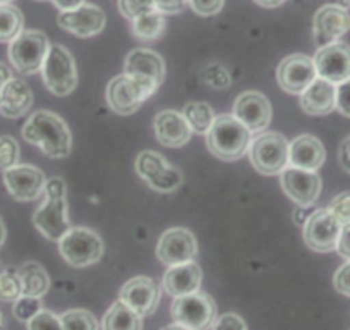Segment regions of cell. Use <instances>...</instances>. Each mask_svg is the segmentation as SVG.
I'll use <instances>...</instances> for the list:
<instances>
[{"instance_id":"6da1fadb","label":"cell","mask_w":350,"mask_h":330,"mask_svg":"<svg viewBox=\"0 0 350 330\" xmlns=\"http://www.w3.org/2000/svg\"><path fill=\"white\" fill-rule=\"evenodd\" d=\"M23 138L49 158H66L72 150V136L66 120L50 110H36L23 126Z\"/></svg>"},{"instance_id":"7a4b0ae2","label":"cell","mask_w":350,"mask_h":330,"mask_svg":"<svg viewBox=\"0 0 350 330\" xmlns=\"http://www.w3.org/2000/svg\"><path fill=\"white\" fill-rule=\"evenodd\" d=\"M33 224L50 241H59L72 227L67 215V186L62 177L46 179L43 203L33 214Z\"/></svg>"},{"instance_id":"3957f363","label":"cell","mask_w":350,"mask_h":330,"mask_svg":"<svg viewBox=\"0 0 350 330\" xmlns=\"http://www.w3.org/2000/svg\"><path fill=\"white\" fill-rule=\"evenodd\" d=\"M251 131L234 116L221 114L215 117L206 133V147L211 153L221 160H239L244 157L251 144Z\"/></svg>"},{"instance_id":"277c9868","label":"cell","mask_w":350,"mask_h":330,"mask_svg":"<svg viewBox=\"0 0 350 330\" xmlns=\"http://www.w3.org/2000/svg\"><path fill=\"white\" fill-rule=\"evenodd\" d=\"M103 241L98 232L88 227H70L59 239V251L67 265L74 268L98 264L103 257Z\"/></svg>"},{"instance_id":"5b68a950","label":"cell","mask_w":350,"mask_h":330,"mask_svg":"<svg viewBox=\"0 0 350 330\" xmlns=\"http://www.w3.org/2000/svg\"><path fill=\"white\" fill-rule=\"evenodd\" d=\"M43 83L55 97H67L77 86V69L72 53L60 43H52L42 66Z\"/></svg>"},{"instance_id":"8992f818","label":"cell","mask_w":350,"mask_h":330,"mask_svg":"<svg viewBox=\"0 0 350 330\" xmlns=\"http://www.w3.org/2000/svg\"><path fill=\"white\" fill-rule=\"evenodd\" d=\"M170 313L174 323L191 330H210L218 318L217 303L208 292L203 291L174 298Z\"/></svg>"},{"instance_id":"52a82bcc","label":"cell","mask_w":350,"mask_h":330,"mask_svg":"<svg viewBox=\"0 0 350 330\" xmlns=\"http://www.w3.org/2000/svg\"><path fill=\"white\" fill-rule=\"evenodd\" d=\"M157 90V86L148 83V81L124 73L120 76L113 77L109 83V86H107V103L119 116H131Z\"/></svg>"},{"instance_id":"ba28073f","label":"cell","mask_w":350,"mask_h":330,"mask_svg":"<svg viewBox=\"0 0 350 330\" xmlns=\"http://www.w3.org/2000/svg\"><path fill=\"white\" fill-rule=\"evenodd\" d=\"M249 160L259 174L277 176L288 167V141L280 133H262L249 144Z\"/></svg>"},{"instance_id":"9c48e42d","label":"cell","mask_w":350,"mask_h":330,"mask_svg":"<svg viewBox=\"0 0 350 330\" xmlns=\"http://www.w3.org/2000/svg\"><path fill=\"white\" fill-rule=\"evenodd\" d=\"M49 36L38 29H23L9 43V60L12 67L21 74H35L42 71L49 53Z\"/></svg>"},{"instance_id":"30bf717a","label":"cell","mask_w":350,"mask_h":330,"mask_svg":"<svg viewBox=\"0 0 350 330\" xmlns=\"http://www.w3.org/2000/svg\"><path fill=\"white\" fill-rule=\"evenodd\" d=\"M136 173L151 190L158 193H172L183 184V173L154 150H143L137 155Z\"/></svg>"},{"instance_id":"8fae6325","label":"cell","mask_w":350,"mask_h":330,"mask_svg":"<svg viewBox=\"0 0 350 330\" xmlns=\"http://www.w3.org/2000/svg\"><path fill=\"white\" fill-rule=\"evenodd\" d=\"M302 236L309 250L316 253H328L336 250L342 224L335 218V215L328 208H318L306 218Z\"/></svg>"},{"instance_id":"7c38bea8","label":"cell","mask_w":350,"mask_h":330,"mask_svg":"<svg viewBox=\"0 0 350 330\" xmlns=\"http://www.w3.org/2000/svg\"><path fill=\"white\" fill-rule=\"evenodd\" d=\"M198 255V241L189 229L174 227L161 234L157 244V257L163 265H174L193 262Z\"/></svg>"},{"instance_id":"4fadbf2b","label":"cell","mask_w":350,"mask_h":330,"mask_svg":"<svg viewBox=\"0 0 350 330\" xmlns=\"http://www.w3.org/2000/svg\"><path fill=\"white\" fill-rule=\"evenodd\" d=\"M350 31V14L338 4H326L312 18V38L318 49L335 43Z\"/></svg>"},{"instance_id":"5bb4252c","label":"cell","mask_w":350,"mask_h":330,"mask_svg":"<svg viewBox=\"0 0 350 330\" xmlns=\"http://www.w3.org/2000/svg\"><path fill=\"white\" fill-rule=\"evenodd\" d=\"M57 25L77 38H92L103 31L107 25V14L98 5L84 2L72 11H60V14L57 16Z\"/></svg>"},{"instance_id":"9a60e30c","label":"cell","mask_w":350,"mask_h":330,"mask_svg":"<svg viewBox=\"0 0 350 330\" xmlns=\"http://www.w3.org/2000/svg\"><path fill=\"white\" fill-rule=\"evenodd\" d=\"M318 77L314 60L304 53H292L285 57L277 67V81L284 92L301 95Z\"/></svg>"},{"instance_id":"2e32d148","label":"cell","mask_w":350,"mask_h":330,"mask_svg":"<svg viewBox=\"0 0 350 330\" xmlns=\"http://www.w3.org/2000/svg\"><path fill=\"white\" fill-rule=\"evenodd\" d=\"M4 184L14 200L33 201L43 194L46 177L43 170L35 165L18 164L4 170Z\"/></svg>"},{"instance_id":"e0dca14e","label":"cell","mask_w":350,"mask_h":330,"mask_svg":"<svg viewBox=\"0 0 350 330\" xmlns=\"http://www.w3.org/2000/svg\"><path fill=\"white\" fill-rule=\"evenodd\" d=\"M282 190L285 191L292 201L299 207H311L321 194V177L314 170L297 169V167H285L280 173Z\"/></svg>"},{"instance_id":"ac0fdd59","label":"cell","mask_w":350,"mask_h":330,"mask_svg":"<svg viewBox=\"0 0 350 330\" xmlns=\"http://www.w3.org/2000/svg\"><path fill=\"white\" fill-rule=\"evenodd\" d=\"M232 114L251 133H261V131H265L270 126L271 117H273V109H271L270 100L262 93L256 92V90H247V92L241 93L235 99Z\"/></svg>"},{"instance_id":"d6986e66","label":"cell","mask_w":350,"mask_h":330,"mask_svg":"<svg viewBox=\"0 0 350 330\" xmlns=\"http://www.w3.org/2000/svg\"><path fill=\"white\" fill-rule=\"evenodd\" d=\"M316 73L321 79L340 85L350 77V45L343 42L321 47L312 57Z\"/></svg>"},{"instance_id":"ffe728a7","label":"cell","mask_w":350,"mask_h":330,"mask_svg":"<svg viewBox=\"0 0 350 330\" xmlns=\"http://www.w3.org/2000/svg\"><path fill=\"white\" fill-rule=\"evenodd\" d=\"M119 299L139 316H150L157 312L160 303V285L151 277L137 275L120 288Z\"/></svg>"},{"instance_id":"44dd1931","label":"cell","mask_w":350,"mask_h":330,"mask_svg":"<svg viewBox=\"0 0 350 330\" xmlns=\"http://www.w3.org/2000/svg\"><path fill=\"white\" fill-rule=\"evenodd\" d=\"M124 73L148 81L157 88L165 79V62L160 53L150 49H134L127 53Z\"/></svg>"},{"instance_id":"7402d4cb","label":"cell","mask_w":350,"mask_h":330,"mask_svg":"<svg viewBox=\"0 0 350 330\" xmlns=\"http://www.w3.org/2000/svg\"><path fill=\"white\" fill-rule=\"evenodd\" d=\"M154 136L163 147L167 148H179L184 147L191 140L189 124L183 112L177 110H161L154 116L153 120Z\"/></svg>"},{"instance_id":"603a6c76","label":"cell","mask_w":350,"mask_h":330,"mask_svg":"<svg viewBox=\"0 0 350 330\" xmlns=\"http://www.w3.org/2000/svg\"><path fill=\"white\" fill-rule=\"evenodd\" d=\"M201 282H203V270L193 260L168 267L163 279H161V288L172 298H179V296L200 291Z\"/></svg>"},{"instance_id":"cb8c5ba5","label":"cell","mask_w":350,"mask_h":330,"mask_svg":"<svg viewBox=\"0 0 350 330\" xmlns=\"http://www.w3.org/2000/svg\"><path fill=\"white\" fill-rule=\"evenodd\" d=\"M326 150L312 134H301L288 143V165L304 170H318L325 164Z\"/></svg>"},{"instance_id":"d4e9b609","label":"cell","mask_w":350,"mask_h":330,"mask_svg":"<svg viewBox=\"0 0 350 330\" xmlns=\"http://www.w3.org/2000/svg\"><path fill=\"white\" fill-rule=\"evenodd\" d=\"M33 105V92L28 83L12 77L0 90V114L8 119H18L29 112Z\"/></svg>"},{"instance_id":"484cf974","label":"cell","mask_w":350,"mask_h":330,"mask_svg":"<svg viewBox=\"0 0 350 330\" xmlns=\"http://www.w3.org/2000/svg\"><path fill=\"white\" fill-rule=\"evenodd\" d=\"M301 109L309 116H326L336 109V86L316 77L301 93Z\"/></svg>"},{"instance_id":"4316f807","label":"cell","mask_w":350,"mask_h":330,"mask_svg":"<svg viewBox=\"0 0 350 330\" xmlns=\"http://www.w3.org/2000/svg\"><path fill=\"white\" fill-rule=\"evenodd\" d=\"M21 279V289L25 296L43 298L50 289V277L38 262H26L18 268Z\"/></svg>"},{"instance_id":"83f0119b","label":"cell","mask_w":350,"mask_h":330,"mask_svg":"<svg viewBox=\"0 0 350 330\" xmlns=\"http://www.w3.org/2000/svg\"><path fill=\"white\" fill-rule=\"evenodd\" d=\"M102 330H143V316L119 299L103 315Z\"/></svg>"},{"instance_id":"f1b7e54d","label":"cell","mask_w":350,"mask_h":330,"mask_svg":"<svg viewBox=\"0 0 350 330\" xmlns=\"http://www.w3.org/2000/svg\"><path fill=\"white\" fill-rule=\"evenodd\" d=\"M133 35L141 42H153V40L160 38L165 31V18L160 11L153 9V11L141 14L139 18L133 19Z\"/></svg>"},{"instance_id":"f546056e","label":"cell","mask_w":350,"mask_h":330,"mask_svg":"<svg viewBox=\"0 0 350 330\" xmlns=\"http://www.w3.org/2000/svg\"><path fill=\"white\" fill-rule=\"evenodd\" d=\"M183 116L186 117L191 131L198 134H206L215 120V112L210 103L206 102H189L184 105Z\"/></svg>"},{"instance_id":"4dcf8cb0","label":"cell","mask_w":350,"mask_h":330,"mask_svg":"<svg viewBox=\"0 0 350 330\" xmlns=\"http://www.w3.org/2000/svg\"><path fill=\"white\" fill-rule=\"evenodd\" d=\"M25 28L21 9L12 4H0V43H11Z\"/></svg>"},{"instance_id":"1f68e13d","label":"cell","mask_w":350,"mask_h":330,"mask_svg":"<svg viewBox=\"0 0 350 330\" xmlns=\"http://www.w3.org/2000/svg\"><path fill=\"white\" fill-rule=\"evenodd\" d=\"M64 330H98V320L95 318L92 312L83 308L69 309V312L60 315Z\"/></svg>"},{"instance_id":"d6a6232c","label":"cell","mask_w":350,"mask_h":330,"mask_svg":"<svg viewBox=\"0 0 350 330\" xmlns=\"http://www.w3.org/2000/svg\"><path fill=\"white\" fill-rule=\"evenodd\" d=\"M21 296L23 289L19 272L16 268H4L0 272V301L14 303Z\"/></svg>"},{"instance_id":"836d02e7","label":"cell","mask_w":350,"mask_h":330,"mask_svg":"<svg viewBox=\"0 0 350 330\" xmlns=\"http://www.w3.org/2000/svg\"><path fill=\"white\" fill-rule=\"evenodd\" d=\"M201 79H203L208 86H211V88H218V90L228 88L232 83V76L230 73H228L227 67L215 62L204 66L203 73H201Z\"/></svg>"},{"instance_id":"e575fe53","label":"cell","mask_w":350,"mask_h":330,"mask_svg":"<svg viewBox=\"0 0 350 330\" xmlns=\"http://www.w3.org/2000/svg\"><path fill=\"white\" fill-rule=\"evenodd\" d=\"M12 305H14L12 306V313H14L16 318L23 323H28L36 313L43 309L42 298H33V296H25V294H23L21 298L16 299Z\"/></svg>"},{"instance_id":"d590c367","label":"cell","mask_w":350,"mask_h":330,"mask_svg":"<svg viewBox=\"0 0 350 330\" xmlns=\"http://www.w3.org/2000/svg\"><path fill=\"white\" fill-rule=\"evenodd\" d=\"M19 143L12 136H0V170L11 169L19 162Z\"/></svg>"},{"instance_id":"8d00e7d4","label":"cell","mask_w":350,"mask_h":330,"mask_svg":"<svg viewBox=\"0 0 350 330\" xmlns=\"http://www.w3.org/2000/svg\"><path fill=\"white\" fill-rule=\"evenodd\" d=\"M28 330H64L60 315L49 309H42L28 322Z\"/></svg>"},{"instance_id":"74e56055","label":"cell","mask_w":350,"mask_h":330,"mask_svg":"<svg viewBox=\"0 0 350 330\" xmlns=\"http://www.w3.org/2000/svg\"><path fill=\"white\" fill-rule=\"evenodd\" d=\"M154 2L153 0H119V11L126 19L139 18L141 14L153 11Z\"/></svg>"},{"instance_id":"f35d334b","label":"cell","mask_w":350,"mask_h":330,"mask_svg":"<svg viewBox=\"0 0 350 330\" xmlns=\"http://www.w3.org/2000/svg\"><path fill=\"white\" fill-rule=\"evenodd\" d=\"M328 210L335 215L336 220L342 225L350 224V191L336 194L328 205Z\"/></svg>"},{"instance_id":"ab89813d","label":"cell","mask_w":350,"mask_h":330,"mask_svg":"<svg viewBox=\"0 0 350 330\" xmlns=\"http://www.w3.org/2000/svg\"><path fill=\"white\" fill-rule=\"evenodd\" d=\"M211 330H247V325L237 313H225L215 320Z\"/></svg>"},{"instance_id":"60d3db41","label":"cell","mask_w":350,"mask_h":330,"mask_svg":"<svg viewBox=\"0 0 350 330\" xmlns=\"http://www.w3.org/2000/svg\"><path fill=\"white\" fill-rule=\"evenodd\" d=\"M196 14L210 18V16L218 14L224 8L225 0H187Z\"/></svg>"},{"instance_id":"b9f144b4","label":"cell","mask_w":350,"mask_h":330,"mask_svg":"<svg viewBox=\"0 0 350 330\" xmlns=\"http://www.w3.org/2000/svg\"><path fill=\"white\" fill-rule=\"evenodd\" d=\"M336 110L342 116L350 117V77L336 86Z\"/></svg>"},{"instance_id":"7bdbcfd3","label":"cell","mask_w":350,"mask_h":330,"mask_svg":"<svg viewBox=\"0 0 350 330\" xmlns=\"http://www.w3.org/2000/svg\"><path fill=\"white\" fill-rule=\"evenodd\" d=\"M333 285L336 291L350 298V262L343 264L333 275Z\"/></svg>"},{"instance_id":"ee69618b","label":"cell","mask_w":350,"mask_h":330,"mask_svg":"<svg viewBox=\"0 0 350 330\" xmlns=\"http://www.w3.org/2000/svg\"><path fill=\"white\" fill-rule=\"evenodd\" d=\"M154 9L161 14H179L186 9L187 0H153Z\"/></svg>"},{"instance_id":"f6af8a7d","label":"cell","mask_w":350,"mask_h":330,"mask_svg":"<svg viewBox=\"0 0 350 330\" xmlns=\"http://www.w3.org/2000/svg\"><path fill=\"white\" fill-rule=\"evenodd\" d=\"M336 251H338L340 257L350 262V224L342 225L338 242H336Z\"/></svg>"},{"instance_id":"bcb514c9","label":"cell","mask_w":350,"mask_h":330,"mask_svg":"<svg viewBox=\"0 0 350 330\" xmlns=\"http://www.w3.org/2000/svg\"><path fill=\"white\" fill-rule=\"evenodd\" d=\"M338 162H340V165H342V169L345 170V173L350 174V136H347L345 140L340 143Z\"/></svg>"},{"instance_id":"7dc6e473","label":"cell","mask_w":350,"mask_h":330,"mask_svg":"<svg viewBox=\"0 0 350 330\" xmlns=\"http://www.w3.org/2000/svg\"><path fill=\"white\" fill-rule=\"evenodd\" d=\"M86 0H52V4L55 5L59 11H72L83 5Z\"/></svg>"},{"instance_id":"c3c4849f","label":"cell","mask_w":350,"mask_h":330,"mask_svg":"<svg viewBox=\"0 0 350 330\" xmlns=\"http://www.w3.org/2000/svg\"><path fill=\"white\" fill-rule=\"evenodd\" d=\"M9 79H12L11 67H9L8 64L0 62V90H2V86H4Z\"/></svg>"},{"instance_id":"681fc988","label":"cell","mask_w":350,"mask_h":330,"mask_svg":"<svg viewBox=\"0 0 350 330\" xmlns=\"http://www.w3.org/2000/svg\"><path fill=\"white\" fill-rule=\"evenodd\" d=\"M256 4L261 5V8H267V9H273L278 8V5L285 4V0H254Z\"/></svg>"},{"instance_id":"f907efd6","label":"cell","mask_w":350,"mask_h":330,"mask_svg":"<svg viewBox=\"0 0 350 330\" xmlns=\"http://www.w3.org/2000/svg\"><path fill=\"white\" fill-rule=\"evenodd\" d=\"M5 238H8V229H5L4 220H2V217H0V246L4 244Z\"/></svg>"},{"instance_id":"816d5d0a","label":"cell","mask_w":350,"mask_h":330,"mask_svg":"<svg viewBox=\"0 0 350 330\" xmlns=\"http://www.w3.org/2000/svg\"><path fill=\"white\" fill-rule=\"evenodd\" d=\"M161 330H191V329H187V327L179 325V323H172V325L163 327V329H161Z\"/></svg>"},{"instance_id":"f5cc1de1","label":"cell","mask_w":350,"mask_h":330,"mask_svg":"<svg viewBox=\"0 0 350 330\" xmlns=\"http://www.w3.org/2000/svg\"><path fill=\"white\" fill-rule=\"evenodd\" d=\"M5 329V316L4 313L0 312V330H4Z\"/></svg>"},{"instance_id":"db71d44e","label":"cell","mask_w":350,"mask_h":330,"mask_svg":"<svg viewBox=\"0 0 350 330\" xmlns=\"http://www.w3.org/2000/svg\"><path fill=\"white\" fill-rule=\"evenodd\" d=\"M338 2V5H342V8H350V0H336Z\"/></svg>"},{"instance_id":"11a10c76","label":"cell","mask_w":350,"mask_h":330,"mask_svg":"<svg viewBox=\"0 0 350 330\" xmlns=\"http://www.w3.org/2000/svg\"><path fill=\"white\" fill-rule=\"evenodd\" d=\"M12 0H0V4H11Z\"/></svg>"},{"instance_id":"9f6ffc18","label":"cell","mask_w":350,"mask_h":330,"mask_svg":"<svg viewBox=\"0 0 350 330\" xmlns=\"http://www.w3.org/2000/svg\"><path fill=\"white\" fill-rule=\"evenodd\" d=\"M2 270H4V267H2V264H0V272H2Z\"/></svg>"},{"instance_id":"6f0895ef","label":"cell","mask_w":350,"mask_h":330,"mask_svg":"<svg viewBox=\"0 0 350 330\" xmlns=\"http://www.w3.org/2000/svg\"><path fill=\"white\" fill-rule=\"evenodd\" d=\"M38 2H45V0H38Z\"/></svg>"}]
</instances>
